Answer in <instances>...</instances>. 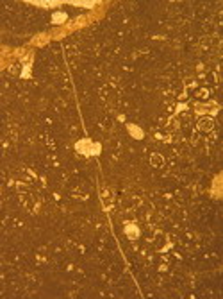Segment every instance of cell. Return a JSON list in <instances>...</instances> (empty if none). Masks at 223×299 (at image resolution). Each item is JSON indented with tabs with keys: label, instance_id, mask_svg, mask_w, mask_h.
<instances>
[{
	"label": "cell",
	"instance_id": "277c9868",
	"mask_svg": "<svg viewBox=\"0 0 223 299\" xmlns=\"http://www.w3.org/2000/svg\"><path fill=\"white\" fill-rule=\"evenodd\" d=\"M64 20H66V14H64V13H57V14H54V23H62Z\"/></svg>",
	"mask_w": 223,
	"mask_h": 299
},
{
	"label": "cell",
	"instance_id": "6da1fadb",
	"mask_svg": "<svg viewBox=\"0 0 223 299\" xmlns=\"http://www.w3.org/2000/svg\"><path fill=\"white\" fill-rule=\"evenodd\" d=\"M77 151H79V152H82V154H86V156L98 154V152H100V145L91 144L89 140H81V142L77 144Z\"/></svg>",
	"mask_w": 223,
	"mask_h": 299
},
{
	"label": "cell",
	"instance_id": "7a4b0ae2",
	"mask_svg": "<svg viewBox=\"0 0 223 299\" xmlns=\"http://www.w3.org/2000/svg\"><path fill=\"white\" fill-rule=\"evenodd\" d=\"M125 233L130 235V238H136L138 235H139V229H138L136 226H127V227H125Z\"/></svg>",
	"mask_w": 223,
	"mask_h": 299
},
{
	"label": "cell",
	"instance_id": "3957f363",
	"mask_svg": "<svg viewBox=\"0 0 223 299\" xmlns=\"http://www.w3.org/2000/svg\"><path fill=\"white\" fill-rule=\"evenodd\" d=\"M129 131L134 134V138H143V131H139L138 127H134V125H129Z\"/></svg>",
	"mask_w": 223,
	"mask_h": 299
},
{
	"label": "cell",
	"instance_id": "8992f818",
	"mask_svg": "<svg viewBox=\"0 0 223 299\" xmlns=\"http://www.w3.org/2000/svg\"><path fill=\"white\" fill-rule=\"evenodd\" d=\"M213 125H214L213 120H202V122L198 124V127H200V129H211Z\"/></svg>",
	"mask_w": 223,
	"mask_h": 299
},
{
	"label": "cell",
	"instance_id": "5b68a950",
	"mask_svg": "<svg viewBox=\"0 0 223 299\" xmlns=\"http://www.w3.org/2000/svg\"><path fill=\"white\" fill-rule=\"evenodd\" d=\"M152 165L153 167H162V158L159 154H153L152 156Z\"/></svg>",
	"mask_w": 223,
	"mask_h": 299
}]
</instances>
